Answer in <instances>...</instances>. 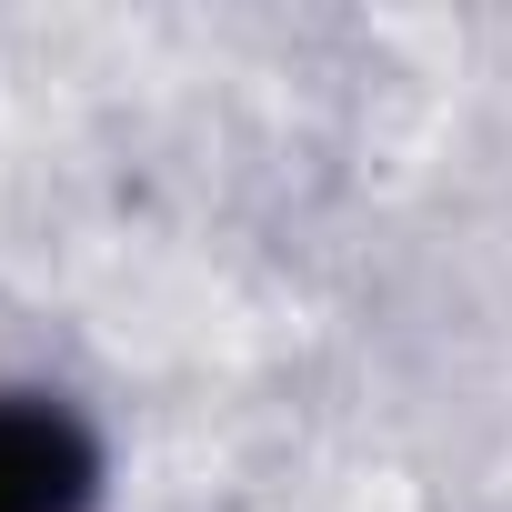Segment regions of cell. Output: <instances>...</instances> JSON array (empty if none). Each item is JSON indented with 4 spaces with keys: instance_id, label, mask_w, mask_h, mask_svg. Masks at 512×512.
Instances as JSON below:
<instances>
[{
    "instance_id": "6da1fadb",
    "label": "cell",
    "mask_w": 512,
    "mask_h": 512,
    "mask_svg": "<svg viewBox=\"0 0 512 512\" xmlns=\"http://www.w3.org/2000/svg\"><path fill=\"white\" fill-rule=\"evenodd\" d=\"M101 432L31 382H0V512H101Z\"/></svg>"
}]
</instances>
